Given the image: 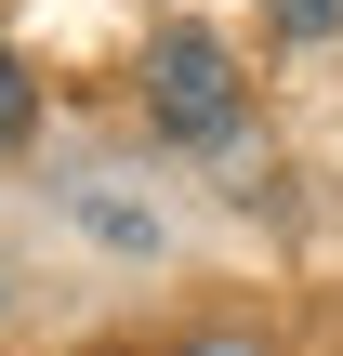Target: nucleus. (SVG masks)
<instances>
[{
  "instance_id": "nucleus-1",
  "label": "nucleus",
  "mask_w": 343,
  "mask_h": 356,
  "mask_svg": "<svg viewBox=\"0 0 343 356\" xmlns=\"http://www.w3.org/2000/svg\"><path fill=\"white\" fill-rule=\"evenodd\" d=\"M145 119H159L172 145H225V132H238V53H225L212 26H172V40L145 53Z\"/></svg>"
},
{
  "instance_id": "nucleus-2",
  "label": "nucleus",
  "mask_w": 343,
  "mask_h": 356,
  "mask_svg": "<svg viewBox=\"0 0 343 356\" xmlns=\"http://www.w3.org/2000/svg\"><path fill=\"white\" fill-rule=\"evenodd\" d=\"M26 119H40V92H26V66L0 53V145H26Z\"/></svg>"
},
{
  "instance_id": "nucleus-3",
  "label": "nucleus",
  "mask_w": 343,
  "mask_h": 356,
  "mask_svg": "<svg viewBox=\"0 0 343 356\" xmlns=\"http://www.w3.org/2000/svg\"><path fill=\"white\" fill-rule=\"evenodd\" d=\"M264 13H278L291 40H317V26H343V0H264Z\"/></svg>"
},
{
  "instance_id": "nucleus-4",
  "label": "nucleus",
  "mask_w": 343,
  "mask_h": 356,
  "mask_svg": "<svg viewBox=\"0 0 343 356\" xmlns=\"http://www.w3.org/2000/svg\"><path fill=\"white\" fill-rule=\"evenodd\" d=\"M198 356H251V343H198Z\"/></svg>"
}]
</instances>
